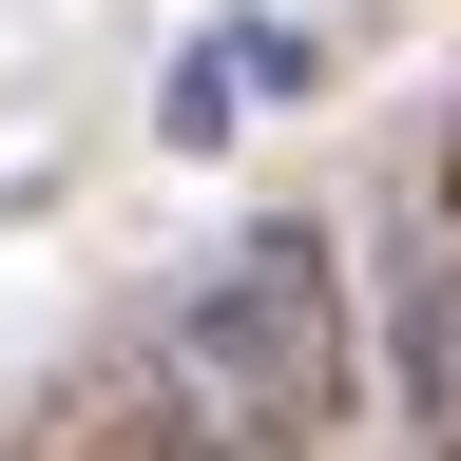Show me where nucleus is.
<instances>
[{"label": "nucleus", "mask_w": 461, "mask_h": 461, "mask_svg": "<svg viewBox=\"0 0 461 461\" xmlns=\"http://www.w3.org/2000/svg\"><path fill=\"white\" fill-rule=\"evenodd\" d=\"M173 384H193V423L212 461H308L346 442V403H366V327H346V250L308 212H250L230 250L173 288Z\"/></svg>", "instance_id": "nucleus-1"}, {"label": "nucleus", "mask_w": 461, "mask_h": 461, "mask_svg": "<svg viewBox=\"0 0 461 461\" xmlns=\"http://www.w3.org/2000/svg\"><path fill=\"white\" fill-rule=\"evenodd\" d=\"M20 461H212V423H193V384H173V346L135 327V346H96V366L39 384Z\"/></svg>", "instance_id": "nucleus-2"}, {"label": "nucleus", "mask_w": 461, "mask_h": 461, "mask_svg": "<svg viewBox=\"0 0 461 461\" xmlns=\"http://www.w3.org/2000/svg\"><path fill=\"white\" fill-rule=\"evenodd\" d=\"M250 96H308V39H288V20H212L193 58H173L154 135H173V154H212V135H250Z\"/></svg>", "instance_id": "nucleus-3"}, {"label": "nucleus", "mask_w": 461, "mask_h": 461, "mask_svg": "<svg viewBox=\"0 0 461 461\" xmlns=\"http://www.w3.org/2000/svg\"><path fill=\"white\" fill-rule=\"evenodd\" d=\"M403 384H423V461H461V269L403 288Z\"/></svg>", "instance_id": "nucleus-4"}, {"label": "nucleus", "mask_w": 461, "mask_h": 461, "mask_svg": "<svg viewBox=\"0 0 461 461\" xmlns=\"http://www.w3.org/2000/svg\"><path fill=\"white\" fill-rule=\"evenodd\" d=\"M442 230H461V135H442Z\"/></svg>", "instance_id": "nucleus-5"}]
</instances>
